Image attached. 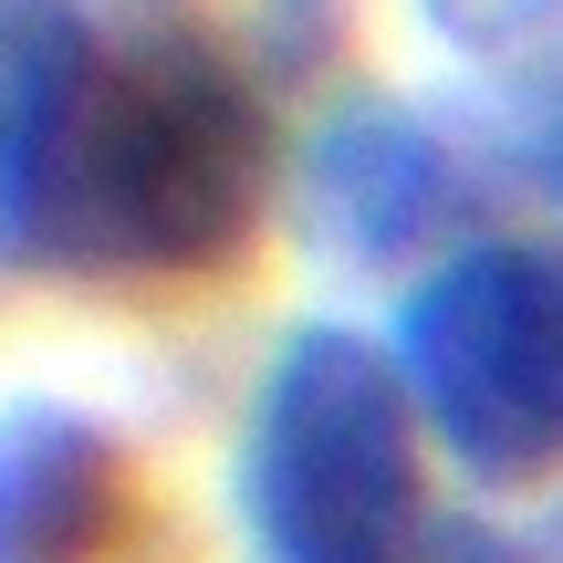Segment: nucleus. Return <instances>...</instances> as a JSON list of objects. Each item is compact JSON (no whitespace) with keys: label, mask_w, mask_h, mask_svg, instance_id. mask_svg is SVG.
<instances>
[{"label":"nucleus","mask_w":563,"mask_h":563,"mask_svg":"<svg viewBox=\"0 0 563 563\" xmlns=\"http://www.w3.org/2000/svg\"><path fill=\"white\" fill-rule=\"evenodd\" d=\"M262 84L199 32L104 42L74 136V199H63V282H209L262 241Z\"/></svg>","instance_id":"nucleus-1"},{"label":"nucleus","mask_w":563,"mask_h":563,"mask_svg":"<svg viewBox=\"0 0 563 563\" xmlns=\"http://www.w3.org/2000/svg\"><path fill=\"white\" fill-rule=\"evenodd\" d=\"M418 397L355 323H292L251 386L241 522L262 563H407L428 543Z\"/></svg>","instance_id":"nucleus-2"},{"label":"nucleus","mask_w":563,"mask_h":563,"mask_svg":"<svg viewBox=\"0 0 563 563\" xmlns=\"http://www.w3.org/2000/svg\"><path fill=\"white\" fill-rule=\"evenodd\" d=\"M397 376L470 481L563 470V251L470 241L397 302Z\"/></svg>","instance_id":"nucleus-3"},{"label":"nucleus","mask_w":563,"mask_h":563,"mask_svg":"<svg viewBox=\"0 0 563 563\" xmlns=\"http://www.w3.org/2000/svg\"><path fill=\"white\" fill-rule=\"evenodd\" d=\"M104 74L84 0H0V272H63L74 136Z\"/></svg>","instance_id":"nucleus-4"},{"label":"nucleus","mask_w":563,"mask_h":563,"mask_svg":"<svg viewBox=\"0 0 563 563\" xmlns=\"http://www.w3.org/2000/svg\"><path fill=\"white\" fill-rule=\"evenodd\" d=\"M125 522V439L63 397L0 407V563H104Z\"/></svg>","instance_id":"nucleus-5"},{"label":"nucleus","mask_w":563,"mask_h":563,"mask_svg":"<svg viewBox=\"0 0 563 563\" xmlns=\"http://www.w3.org/2000/svg\"><path fill=\"white\" fill-rule=\"evenodd\" d=\"M449 199H460L449 146L428 136L418 115H397V104H344L313 136V157H302V209H313V230L334 251H355V262L418 251L428 230L449 220Z\"/></svg>","instance_id":"nucleus-6"},{"label":"nucleus","mask_w":563,"mask_h":563,"mask_svg":"<svg viewBox=\"0 0 563 563\" xmlns=\"http://www.w3.org/2000/svg\"><path fill=\"white\" fill-rule=\"evenodd\" d=\"M407 563H511V543H501V532H481V522H449V511H439V522H428V543L407 553Z\"/></svg>","instance_id":"nucleus-7"},{"label":"nucleus","mask_w":563,"mask_h":563,"mask_svg":"<svg viewBox=\"0 0 563 563\" xmlns=\"http://www.w3.org/2000/svg\"><path fill=\"white\" fill-rule=\"evenodd\" d=\"M532 553H543V563H563V511H553V532H543V543H532Z\"/></svg>","instance_id":"nucleus-8"},{"label":"nucleus","mask_w":563,"mask_h":563,"mask_svg":"<svg viewBox=\"0 0 563 563\" xmlns=\"http://www.w3.org/2000/svg\"><path fill=\"white\" fill-rule=\"evenodd\" d=\"M553 188H563V136H553Z\"/></svg>","instance_id":"nucleus-9"}]
</instances>
